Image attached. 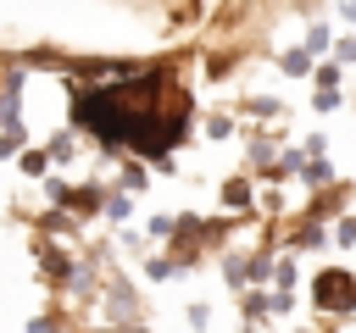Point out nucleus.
<instances>
[{
  "label": "nucleus",
  "mask_w": 356,
  "mask_h": 333,
  "mask_svg": "<svg viewBox=\"0 0 356 333\" xmlns=\"http://www.w3.org/2000/svg\"><path fill=\"white\" fill-rule=\"evenodd\" d=\"M161 78H134L122 89H95L78 100V122L95 128L106 144H134L145 155H161L172 139H184V94L167 105H150Z\"/></svg>",
  "instance_id": "1"
},
{
  "label": "nucleus",
  "mask_w": 356,
  "mask_h": 333,
  "mask_svg": "<svg viewBox=\"0 0 356 333\" xmlns=\"http://www.w3.org/2000/svg\"><path fill=\"white\" fill-rule=\"evenodd\" d=\"M317 300H323L328 311H345V305L356 300V283H350L345 272H323V278H317Z\"/></svg>",
  "instance_id": "2"
}]
</instances>
